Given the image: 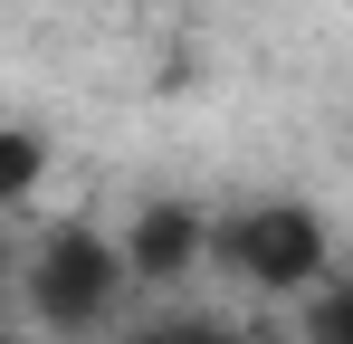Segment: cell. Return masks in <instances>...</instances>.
<instances>
[{"mask_svg":"<svg viewBox=\"0 0 353 344\" xmlns=\"http://www.w3.org/2000/svg\"><path fill=\"white\" fill-rule=\"evenodd\" d=\"M210 258L268 296H305L334 278V229L315 201H248L239 220H210Z\"/></svg>","mask_w":353,"mask_h":344,"instance_id":"6da1fadb","label":"cell"},{"mask_svg":"<svg viewBox=\"0 0 353 344\" xmlns=\"http://www.w3.org/2000/svg\"><path fill=\"white\" fill-rule=\"evenodd\" d=\"M115 296H124V258H115L105 229L67 220V229L39 239V258H29V306H39L48 335H96V325L115 316Z\"/></svg>","mask_w":353,"mask_h":344,"instance_id":"7a4b0ae2","label":"cell"},{"mask_svg":"<svg viewBox=\"0 0 353 344\" xmlns=\"http://www.w3.org/2000/svg\"><path fill=\"white\" fill-rule=\"evenodd\" d=\"M115 258H124V287H181L201 258H210V211L163 191V201H143V211L124 220Z\"/></svg>","mask_w":353,"mask_h":344,"instance_id":"3957f363","label":"cell"},{"mask_svg":"<svg viewBox=\"0 0 353 344\" xmlns=\"http://www.w3.org/2000/svg\"><path fill=\"white\" fill-rule=\"evenodd\" d=\"M48 182V134H29V124H0V201H29Z\"/></svg>","mask_w":353,"mask_h":344,"instance_id":"277c9868","label":"cell"},{"mask_svg":"<svg viewBox=\"0 0 353 344\" xmlns=\"http://www.w3.org/2000/svg\"><path fill=\"white\" fill-rule=\"evenodd\" d=\"M315 306H305V344H353V287L344 278H325V287H305Z\"/></svg>","mask_w":353,"mask_h":344,"instance_id":"5b68a950","label":"cell"},{"mask_svg":"<svg viewBox=\"0 0 353 344\" xmlns=\"http://www.w3.org/2000/svg\"><path fill=\"white\" fill-rule=\"evenodd\" d=\"M134 344H248L239 325H220V316H153Z\"/></svg>","mask_w":353,"mask_h":344,"instance_id":"8992f818","label":"cell"},{"mask_svg":"<svg viewBox=\"0 0 353 344\" xmlns=\"http://www.w3.org/2000/svg\"><path fill=\"white\" fill-rule=\"evenodd\" d=\"M0 287H10V258H0Z\"/></svg>","mask_w":353,"mask_h":344,"instance_id":"52a82bcc","label":"cell"},{"mask_svg":"<svg viewBox=\"0 0 353 344\" xmlns=\"http://www.w3.org/2000/svg\"><path fill=\"white\" fill-rule=\"evenodd\" d=\"M0 344H10V335H0Z\"/></svg>","mask_w":353,"mask_h":344,"instance_id":"ba28073f","label":"cell"}]
</instances>
